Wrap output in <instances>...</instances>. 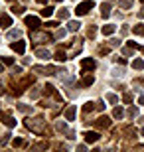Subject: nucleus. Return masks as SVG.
Returning a JSON list of instances; mask_svg holds the SVG:
<instances>
[{"instance_id":"37998d69","label":"nucleus","mask_w":144,"mask_h":152,"mask_svg":"<svg viewBox=\"0 0 144 152\" xmlns=\"http://www.w3.org/2000/svg\"><path fill=\"white\" fill-rule=\"evenodd\" d=\"M138 103H140V105H144V95H140V97H138Z\"/></svg>"},{"instance_id":"412c9836","label":"nucleus","mask_w":144,"mask_h":152,"mask_svg":"<svg viewBox=\"0 0 144 152\" xmlns=\"http://www.w3.org/2000/svg\"><path fill=\"white\" fill-rule=\"evenodd\" d=\"M132 32H134L136 36H144V24H138V26H134Z\"/></svg>"},{"instance_id":"aec40b11","label":"nucleus","mask_w":144,"mask_h":152,"mask_svg":"<svg viewBox=\"0 0 144 152\" xmlns=\"http://www.w3.org/2000/svg\"><path fill=\"white\" fill-rule=\"evenodd\" d=\"M122 115H124L122 107H115V109H113V117H115V118H122Z\"/></svg>"},{"instance_id":"dca6fc26","label":"nucleus","mask_w":144,"mask_h":152,"mask_svg":"<svg viewBox=\"0 0 144 152\" xmlns=\"http://www.w3.org/2000/svg\"><path fill=\"white\" fill-rule=\"evenodd\" d=\"M103 34H105V36H113V34H115V26H113V24L103 26Z\"/></svg>"},{"instance_id":"72a5a7b5","label":"nucleus","mask_w":144,"mask_h":152,"mask_svg":"<svg viewBox=\"0 0 144 152\" xmlns=\"http://www.w3.org/2000/svg\"><path fill=\"white\" fill-rule=\"evenodd\" d=\"M95 34H97V28H95V26H91V28L87 30V36H89V38H95Z\"/></svg>"},{"instance_id":"5701e85b","label":"nucleus","mask_w":144,"mask_h":152,"mask_svg":"<svg viewBox=\"0 0 144 152\" xmlns=\"http://www.w3.org/2000/svg\"><path fill=\"white\" fill-rule=\"evenodd\" d=\"M51 14H53V8H51V6H45L44 10H42V16L44 18H50Z\"/></svg>"},{"instance_id":"7c9ffc66","label":"nucleus","mask_w":144,"mask_h":152,"mask_svg":"<svg viewBox=\"0 0 144 152\" xmlns=\"http://www.w3.org/2000/svg\"><path fill=\"white\" fill-rule=\"evenodd\" d=\"M65 34H67V30H57V32H56V38L57 39H63V38H65Z\"/></svg>"},{"instance_id":"de8ad7c7","label":"nucleus","mask_w":144,"mask_h":152,"mask_svg":"<svg viewBox=\"0 0 144 152\" xmlns=\"http://www.w3.org/2000/svg\"><path fill=\"white\" fill-rule=\"evenodd\" d=\"M140 2H144V0H140Z\"/></svg>"},{"instance_id":"c03bdc74","label":"nucleus","mask_w":144,"mask_h":152,"mask_svg":"<svg viewBox=\"0 0 144 152\" xmlns=\"http://www.w3.org/2000/svg\"><path fill=\"white\" fill-rule=\"evenodd\" d=\"M36 2H38V4H45V2H48V0H36Z\"/></svg>"},{"instance_id":"09e8293b","label":"nucleus","mask_w":144,"mask_h":152,"mask_svg":"<svg viewBox=\"0 0 144 152\" xmlns=\"http://www.w3.org/2000/svg\"><path fill=\"white\" fill-rule=\"evenodd\" d=\"M24 2H26V0H24Z\"/></svg>"},{"instance_id":"0eeeda50","label":"nucleus","mask_w":144,"mask_h":152,"mask_svg":"<svg viewBox=\"0 0 144 152\" xmlns=\"http://www.w3.org/2000/svg\"><path fill=\"white\" fill-rule=\"evenodd\" d=\"M10 26H12V18L8 16V14H0V28L8 30Z\"/></svg>"},{"instance_id":"6ab92c4d","label":"nucleus","mask_w":144,"mask_h":152,"mask_svg":"<svg viewBox=\"0 0 144 152\" xmlns=\"http://www.w3.org/2000/svg\"><path fill=\"white\" fill-rule=\"evenodd\" d=\"M118 6H121L122 10H128L132 6V0H118Z\"/></svg>"},{"instance_id":"1a4fd4ad","label":"nucleus","mask_w":144,"mask_h":152,"mask_svg":"<svg viewBox=\"0 0 144 152\" xmlns=\"http://www.w3.org/2000/svg\"><path fill=\"white\" fill-rule=\"evenodd\" d=\"M12 50L16 53H24L26 51V42H12Z\"/></svg>"},{"instance_id":"ea45409f","label":"nucleus","mask_w":144,"mask_h":152,"mask_svg":"<svg viewBox=\"0 0 144 152\" xmlns=\"http://www.w3.org/2000/svg\"><path fill=\"white\" fill-rule=\"evenodd\" d=\"M95 105H97V111H103V109H105V105H103V101H97Z\"/></svg>"},{"instance_id":"9d476101","label":"nucleus","mask_w":144,"mask_h":152,"mask_svg":"<svg viewBox=\"0 0 144 152\" xmlns=\"http://www.w3.org/2000/svg\"><path fill=\"white\" fill-rule=\"evenodd\" d=\"M0 118H2V123H4L6 126H16V121H14L8 113H2V115H0Z\"/></svg>"},{"instance_id":"f704fd0d","label":"nucleus","mask_w":144,"mask_h":152,"mask_svg":"<svg viewBox=\"0 0 144 152\" xmlns=\"http://www.w3.org/2000/svg\"><path fill=\"white\" fill-rule=\"evenodd\" d=\"M2 63H4V65H12V63H14V59H12V57H2Z\"/></svg>"},{"instance_id":"e433bc0d","label":"nucleus","mask_w":144,"mask_h":152,"mask_svg":"<svg viewBox=\"0 0 144 152\" xmlns=\"http://www.w3.org/2000/svg\"><path fill=\"white\" fill-rule=\"evenodd\" d=\"M128 45H130V48H132V50H142V48H140V45L136 44V42H128Z\"/></svg>"},{"instance_id":"4468645a","label":"nucleus","mask_w":144,"mask_h":152,"mask_svg":"<svg viewBox=\"0 0 144 152\" xmlns=\"http://www.w3.org/2000/svg\"><path fill=\"white\" fill-rule=\"evenodd\" d=\"M93 81H95V77H93V73H85L83 75V79H81V85H93Z\"/></svg>"},{"instance_id":"c85d7f7f","label":"nucleus","mask_w":144,"mask_h":152,"mask_svg":"<svg viewBox=\"0 0 144 152\" xmlns=\"http://www.w3.org/2000/svg\"><path fill=\"white\" fill-rule=\"evenodd\" d=\"M107 101L111 103V105H115V103L118 101V97H116V95H113V93H109V95H107Z\"/></svg>"},{"instance_id":"4be33fe9","label":"nucleus","mask_w":144,"mask_h":152,"mask_svg":"<svg viewBox=\"0 0 144 152\" xmlns=\"http://www.w3.org/2000/svg\"><path fill=\"white\" fill-rule=\"evenodd\" d=\"M132 67L134 69H144V59H140V57H138V59H134V61H132Z\"/></svg>"},{"instance_id":"f257e3e1","label":"nucleus","mask_w":144,"mask_h":152,"mask_svg":"<svg viewBox=\"0 0 144 152\" xmlns=\"http://www.w3.org/2000/svg\"><path fill=\"white\" fill-rule=\"evenodd\" d=\"M26 126L36 134H45V121L42 117H34V118H26Z\"/></svg>"},{"instance_id":"20e7f679","label":"nucleus","mask_w":144,"mask_h":152,"mask_svg":"<svg viewBox=\"0 0 144 152\" xmlns=\"http://www.w3.org/2000/svg\"><path fill=\"white\" fill-rule=\"evenodd\" d=\"M24 22H26V26H28L30 30H38L39 26H42V22H39L38 16H26V20H24Z\"/></svg>"},{"instance_id":"a878e982","label":"nucleus","mask_w":144,"mask_h":152,"mask_svg":"<svg viewBox=\"0 0 144 152\" xmlns=\"http://www.w3.org/2000/svg\"><path fill=\"white\" fill-rule=\"evenodd\" d=\"M93 109H97V105H95V103H85L83 111H85V113H91V111H93Z\"/></svg>"},{"instance_id":"bb28decb","label":"nucleus","mask_w":144,"mask_h":152,"mask_svg":"<svg viewBox=\"0 0 144 152\" xmlns=\"http://www.w3.org/2000/svg\"><path fill=\"white\" fill-rule=\"evenodd\" d=\"M109 45H111V48H118V45H121V39L118 38H111L109 39Z\"/></svg>"},{"instance_id":"473e14b6","label":"nucleus","mask_w":144,"mask_h":152,"mask_svg":"<svg viewBox=\"0 0 144 152\" xmlns=\"http://www.w3.org/2000/svg\"><path fill=\"white\" fill-rule=\"evenodd\" d=\"M18 109H20L22 113H32V107H28V105H18Z\"/></svg>"},{"instance_id":"cd10ccee","label":"nucleus","mask_w":144,"mask_h":152,"mask_svg":"<svg viewBox=\"0 0 144 152\" xmlns=\"http://www.w3.org/2000/svg\"><path fill=\"white\" fill-rule=\"evenodd\" d=\"M8 38H10V39L20 38V30H10V32H8Z\"/></svg>"},{"instance_id":"f3484780","label":"nucleus","mask_w":144,"mask_h":152,"mask_svg":"<svg viewBox=\"0 0 144 152\" xmlns=\"http://www.w3.org/2000/svg\"><path fill=\"white\" fill-rule=\"evenodd\" d=\"M65 59H67V53L63 50H57L56 51V61H65Z\"/></svg>"},{"instance_id":"f8f14e48","label":"nucleus","mask_w":144,"mask_h":152,"mask_svg":"<svg viewBox=\"0 0 144 152\" xmlns=\"http://www.w3.org/2000/svg\"><path fill=\"white\" fill-rule=\"evenodd\" d=\"M36 57H39V59H50V51L48 50H44V48H38V50H36Z\"/></svg>"},{"instance_id":"7ed1b4c3","label":"nucleus","mask_w":144,"mask_h":152,"mask_svg":"<svg viewBox=\"0 0 144 152\" xmlns=\"http://www.w3.org/2000/svg\"><path fill=\"white\" fill-rule=\"evenodd\" d=\"M93 8H95V2H93V0H85V2L77 4L75 14H77V16H85V14H89V10H93Z\"/></svg>"},{"instance_id":"79ce46f5","label":"nucleus","mask_w":144,"mask_h":152,"mask_svg":"<svg viewBox=\"0 0 144 152\" xmlns=\"http://www.w3.org/2000/svg\"><path fill=\"white\" fill-rule=\"evenodd\" d=\"M138 16H140V18H144V6H142V8H140V12H138Z\"/></svg>"},{"instance_id":"b1692460","label":"nucleus","mask_w":144,"mask_h":152,"mask_svg":"<svg viewBox=\"0 0 144 152\" xmlns=\"http://www.w3.org/2000/svg\"><path fill=\"white\" fill-rule=\"evenodd\" d=\"M10 10H12V14H16V16H20V14L24 12V8H22V6H18V4H14V6L10 8Z\"/></svg>"},{"instance_id":"a18cd8bd","label":"nucleus","mask_w":144,"mask_h":152,"mask_svg":"<svg viewBox=\"0 0 144 152\" xmlns=\"http://www.w3.org/2000/svg\"><path fill=\"white\" fill-rule=\"evenodd\" d=\"M2 71H4V65H2V63H0V73H2Z\"/></svg>"},{"instance_id":"423d86ee","label":"nucleus","mask_w":144,"mask_h":152,"mask_svg":"<svg viewBox=\"0 0 144 152\" xmlns=\"http://www.w3.org/2000/svg\"><path fill=\"white\" fill-rule=\"evenodd\" d=\"M95 126H97V129H109V126H111V118L109 117H99L95 121Z\"/></svg>"},{"instance_id":"2eb2a0df","label":"nucleus","mask_w":144,"mask_h":152,"mask_svg":"<svg viewBox=\"0 0 144 152\" xmlns=\"http://www.w3.org/2000/svg\"><path fill=\"white\" fill-rule=\"evenodd\" d=\"M79 28H81V24H79V22H75V20H71V22L67 24V30H69V32H77Z\"/></svg>"},{"instance_id":"58836bf2","label":"nucleus","mask_w":144,"mask_h":152,"mask_svg":"<svg viewBox=\"0 0 144 152\" xmlns=\"http://www.w3.org/2000/svg\"><path fill=\"white\" fill-rule=\"evenodd\" d=\"M14 146H24V140L22 138H14Z\"/></svg>"},{"instance_id":"ddd939ff","label":"nucleus","mask_w":144,"mask_h":152,"mask_svg":"<svg viewBox=\"0 0 144 152\" xmlns=\"http://www.w3.org/2000/svg\"><path fill=\"white\" fill-rule=\"evenodd\" d=\"M65 118L67 121H75V105H71V107L65 109Z\"/></svg>"},{"instance_id":"c756f323","label":"nucleus","mask_w":144,"mask_h":152,"mask_svg":"<svg viewBox=\"0 0 144 152\" xmlns=\"http://www.w3.org/2000/svg\"><path fill=\"white\" fill-rule=\"evenodd\" d=\"M113 61L121 63V65H126V57H118V56H115V57H113Z\"/></svg>"},{"instance_id":"49530a36","label":"nucleus","mask_w":144,"mask_h":152,"mask_svg":"<svg viewBox=\"0 0 144 152\" xmlns=\"http://www.w3.org/2000/svg\"><path fill=\"white\" fill-rule=\"evenodd\" d=\"M142 136H144V129H142Z\"/></svg>"},{"instance_id":"4c0bfd02","label":"nucleus","mask_w":144,"mask_h":152,"mask_svg":"<svg viewBox=\"0 0 144 152\" xmlns=\"http://www.w3.org/2000/svg\"><path fill=\"white\" fill-rule=\"evenodd\" d=\"M8 138H10V134H4V136H2V138H0V144H2V146H4L6 142H8Z\"/></svg>"},{"instance_id":"9b49d317","label":"nucleus","mask_w":144,"mask_h":152,"mask_svg":"<svg viewBox=\"0 0 144 152\" xmlns=\"http://www.w3.org/2000/svg\"><path fill=\"white\" fill-rule=\"evenodd\" d=\"M109 14H111V4L109 2H103L101 4V18H109Z\"/></svg>"},{"instance_id":"a211bd4d","label":"nucleus","mask_w":144,"mask_h":152,"mask_svg":"<svg viewBox=\"0 0 144 152\" xmlns=\"http://www.w3.org/2000/svg\"><path fill=\"white\" fill-rule=\"evenodd\" d=\"M57 18H59V20H67V18H69V10H67V8H61V10L57 12Z\"/></svg>"},{"instance_id":"f03ea898","label":"nucleus","mask_w":144,"mask_h":152,"mask_svg":"<svg viewBox=\"0 0 144 152\" xmlns=\"http://www.w3.org/2000/svg\"><path fill=\"white\" fill-rule=\"evenodd\" d=\"M30 39L36 42V44H48L51 42V36L45 34V32H38V30H32V34H30Z\"/></svg>"},{"instance_id":"6e6552de","label":"nucleus","mask_w":144,"mask_h":152,"mask_svg":"<svg viewBox=\"0 0 144 152\" xmlns=\"http://www.w3.org/2000/svg\"><path fill=\"white\" fill-rule=\"evenodd\" d=\"M83 136H85V142H97V140L101 138L99 132H95V130H87Z\"/></svg>"},{"instance_id":"39448f33","label":"nucleus","mask_w":144,"mask_h":152,"mask_svg":"<svg viewBox=\"0 0 144 152\" xmlns=\"http://www.w3.org/2000/svg\"><path fill=\"white\" fill-rule=\"evenodd\" d=\"M81 67H83L85 71H93V69L97 67V61H95L93 57H85V59H81Z\"/></svg>"},{"instance_id":"c9c22d12","label":"nucleus","mask_w":144,"mask_h":152,"mask_svg":"<svg viewBox=\"0 0 144 152\" xmlns=\"http://www.w3.org/2000/svg\"><path fill=\"white\" fill-rule=\"evenodd\" d=\"M128 115H130V117H136V115H138V109H136V107H130Z\"/></svg>"},{"instance_id":"8fccbe9b","label":"nucleus","mask_w":144,"mask_h":152,"mask_svg":"<svg viewBox=\"0 0 144 152\" xmlns=\"http://www.w3.org/2000/svg\"><path fill=\"white\" fill-rule=\"evenodd\" d=\"M57 2H59V0H57Z\"/></svg>"},{"instance_id":"393cba45","label":"nucleus","mask_w":144,"mask_h":152,"mask_svg":"<svg viewBox=\"0 0 144 152\" xmlns=\"http://www.w3.org/2000/svg\"><path fill=\"white\" fill-rule=\"evenodd\" d=\"M56 126H57V130H59V132H67V124L63 123V121H57Z\"/></svg>"},{"instance_id":"a19ab883","label":"nucleus","mask_w":144,"mask_h":152,"mask_svg":"<svg viewBox=\"0 0 144 152\" xmlns=\"http://www.w3.org/2000/svg\"><path fill=\"white\" fill-rule=\"evenodd\" d=\"M45 26H48V28H56L57 22H45Z\"/></svg>"},{"instance_id":"2f4dec72","label":"nucleus","mask_w":144,"mask_h":152,"mask_svg":"<svg viewBox=\"0 0 144 152\" xmlns=\"http://www.w3.org/2000/svg\"><path fill=\"white\" fill-rule=\"evenodd\" d=\"M122 101L124 103H132V93H124V95H122Z\"/></svg>"}]
</instances>
